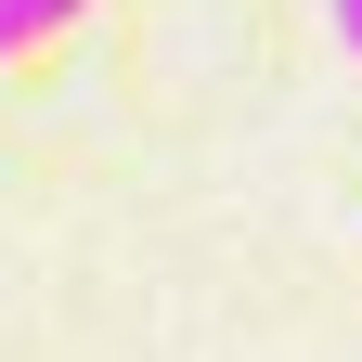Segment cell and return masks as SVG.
<instances>
[{
  "mask_svg": "<svg viewBox=\"0 0 362 362\" xmlns=\"http://www.w3.org/2000/svg\"><path fill=\"white\" fill-rule=\"evenodd\" d=\"M65 13H78V0H0V52H39Z\"/></svg>",
  "mask_w": 362,
  "mask_h": 362,
  "instance_id": "1",
  "label": "cell"
},
{
  "mask_svg": "<svg viewBox=\"0 0 362 362\" xmlns=\"http://www.w3.org/2000/svg\"><path fill=\"white\" fill-rule=\"evenodd\" d=\"M324 13H337V39H349V65H362V0H324Z\"/></svg>",
  "mask_w": 362,
  "mask_h": 362,
  "instance_id": "2",
  "label": "cell"
}]
</instances>
